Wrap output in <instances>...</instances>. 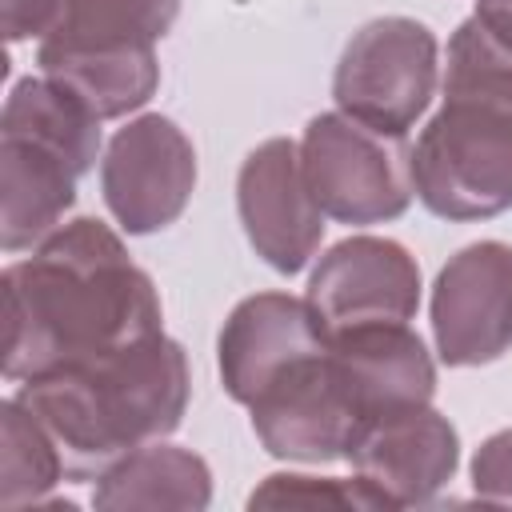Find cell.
Instances as JSON below:
<instances>
[{"label": "cell", "instance_id": "19", "mask_svg": "<svg viewBox=\"0 0 512 512\" xmlns=\"http://www.w3.org/2000/svg\"><path fill=\"white\" fill-rule=\"evenodd\" d=\"M248 508H392V504L364 476L340 480V476L276 472L248 496Z\"/></svg>", "mask_w": 512, "mask_h": 512}, {"label": "cell", "instance_id": "1", "mask_svg": "<svg viewBox=\"0 0 512 512\" xmlns=\"http://www.w3.org/2000/svg\"><path fill=\"white\" fill-rule=\"evenodd\" d=\"M4 320L12 384L164 332L152 276L96 216L60 224L28 260L4 268Z\"/></svg>", "mask_w": 512, "mask_h": 512}, {"label": "cell", "instance_id": "8", "mask_svg": "<svg viewBox=\"0 0 512 512\" xmlns=\"http://www.w3.org/2000/svg\"><path fill=\"white\" fill-rule=\"evenodd\" d=\"M432 340L448 368L492 364L512 348V244L476 240L432 284Z\"/></svg>", "mask_w": 512, "mask_h": 512}, {"label": "cell", "instance_id": "16", "mask_svg": "<svg viewBox=\"0 0 512 512\" xmlns=\"http://www.w3.org/2000/svg\"><path fill=\"white\" fill-rule=\"evenodd\" d=\"M212 504V468L192 448L144 444L96 476L92 508L128 512V508H184L200 512Z\"/></svg>", "mask_w": 512, "mask_h": 512}, {"label": "cell", "instance_id": "18", "mask_svg": "<svg viewBox=\"0 0 512 512\" xmlns=\"http://www.w3.org/2000/svg\"><path fill=\"white\" fill-rule=\"evenodd\" d=\"M64 456L48 428L12 396L0 404V504H40L64 480Z\"/></svg>", "mask_w": 512, "mask_h": 512}, {"label": "cell", "instance_id": "6", "mask_svg": "<svg viewBox=\"0 0 512 512\" xmlns=\"http://www.w3.org/2000/svg\"><path fill=\"white\" fill-rule=\"evenodd\" d=\"M248 412L264 452L296 464L348 460V448L368 424L332 348L296 360L248 404Z\"/></svg>", "mask_w": 512, "mask_h": 512}, {"label": "cell", "instance_id": "5", "mask_svg": "<svg viewBox=\"0 0 512 512\" xmlns=\"http://www.w3.org/2000/svg\"><path fill=\"white\" fill-rule=\"evenodd\" d=\"M440 84V44L412 16H376L340 52L332 100L360 124L408 136Z\"/></svg>", "mask_w": 512, "mask_h": 512}, {"label": "cell", "instance_id": "4", "mask_svg": "<svg viewBox=\"0 0 512 512\" xmlns=\"http://www.w3.org/2000/svg\"><path fill=\"white\" fill-rule=\"evenodd\" d=\"M300 156L320 212L340 224H388L416 196L408 140L360 124L340 108L308 120Z\"/></svg>", "mask_w": 512, "mask_h": 512}, {"label": "cell", "instance_id": "12", "mask_svg": "<svg viewBox=\"0 0 512 512\" xmlns=\"http://www.w3.org/2000/svg\"><path fill=\"white\" fill-rule=\"evenodd\" d=\"M348 460L392 508H412L436 500V492L456 476L460 436L432 404L400 408L364 424Z\"/></svg>", "mask_w": 512, "mask_h": 512}, {"label": "cell", "instance_id": "15", "mask_svg": "<svg viewBox=\"0 0 512 512\" xmlns=\"http://www.w3.org/2000/svg\"><path fill=\"white\" fill-rule=\"evenodd\" d=\"M40 76L68 88L96 120H120L144 108L160 88L156 48H36Z\"/></svg>", "mask_w": 512, "mask_h": 512}, {"label": "cell", "instance_id": "9", "mask_svg": "<svg viewBox=\"0 0 512 512\" xmlns=\"http://www.w3.org/2000/svg\"><path fill=\"white\" fill-rule=\"evenodd\" d=\"M236 208L256 256L292 276L308 268L324 240V212L308 188L300 144L272 136L256 144L236 176Z\"/></svg>", "mask_w": 512, "mask_h": 512}, {"label": "cell", "instance_id": "20", "mask_svg": "<svg viewBox=\"0 0 512 512\" xmlns=\"http://www.w3.org/2000/svg\"><path fill=\"white\" fill-rule=\"evenodd\" d=\"M472 492L488 504H512V428L492 432L472 456Z\"/></svg>", "mask_w": 512, "mask_h": 512}, {"label": "cell", "instance_id": "7", "mask_svg": "<svg viewBox=\"0 0 512 512\" xmlns=\"http://www.w3.org/2000/svg\"><path fill=\"white\" fill-rule=\"evenodd\" d=\"M196 188V148L184 128L160 112H144L112 132L100 156V192L128 236L176 224Z\"/></svg>", "mask_w": 512, "mask_h": 512}, {"label": "cell", "instance_id": "10", "mask_svg": "<svg viewBox=\"0 0 512 512\" xmlns=\"http://www.w3.org/2000/svg\"><path fill=\"white\" fill-rule=\"evenodd\" d=\"M308 304L328 336L360 324H408L420 308V264L400 240L348 236L316 260Z\"/></svg>", "mask_w": 512, "mask_h": 512}, {"label": "cell", "instance_id": "14", "mask_svg": "<svg viewBox=\"0 0 512 512\" xmlns=\"http://www.w3.org/2000/svg\"><path fill=\"white\" fill-rule=\"evenodd\" d=\"M328 348L364 412V420H380L400 408L432 404L436 396V364L424 340L408 324H360L328 336Z\"/></svg>", "mask_w": 512, "mask_h": 512}, {"label": "cell", "instance_id": "2", "mask_svg": "<svg viewBox=\"0 0 512 512\" xmlns=\"http://www.w3.org/2000/svg\"><path fill=\"white\" fill-rule=\"evenodd\" d=\"M192 392L188 352L156 332L104 356L20 380L16 400L48 428L68 480H96L128 452L180 428Z\"/></svg>", "mask_w": 512, "mask_h": 512}, {"label": "cell", "instance_id": "22", "mask_svg": "<svg viewBox=\"0 0 512 512\" xmlns=\"http://www.w3.org/2000/svg\"><path fill=\"white\" fill-rule=\"evenodd\" d=\"M476 16L500 32L504 40H512V0H476Z\"/></svg>", "mask_w": 512, "mask_h": 512}, {"label": "cell", "instance_id": "17", "mask_svg": "<svg viewBox=\"0 0 512 512\" xmlns=\"http://www.w3.org/2000/svg\"><path fill=\"white\" fill-rule=\"evenodd\" d=\"M180 0H60L40 44L56 48H156L172 32Z\"/></svg>", "mask_w": 512, "mask_h": 512}, {"label": "cell", "instance_id": "21", "mask_svg": "<svg viewBox=\"0 0 512 512\" xmlns=\"http://www.w3.org/2000/svg\"><path fill=\"white\" fill-rule=\"evenodd\" d=\"M60 16V0H4V36L20 44L28 36H48Z\"/></svg>", "mask_w": 512, "mask_h": 512}, {"label": "cell", "instance_id": "3", "mask_svg": "<svg viewBox=\"0 0 512 512\" xmlns=\"http://www.w3.org/2000/svg\"><path fill=\"white\" fill-rule=\"evenodd\" d=\"M420 204L440 220L512 208V40L476 12L448 40L444 100L412 148Z\"/></svg>", "mask_w": 512, "mask_h": 512}, {"label": "cell", "instance_id": "13", "mask_svg": "<svg viewBox=\"0 0 512 512\" xmlns=\"http://www.w3.org/2000/svg\"><path fill=\"white\" fill-rule=\"evenodd\" d=\"M68 144L0 124V244L4 252L36 248L60 228L64 212L76 204V180L88 172Z\"/></svg>", "mask_w": 512, "mask_h": 512}, {"label": "cell", "instance_id": "11", "mask_svg": "<svg viewBox=\"0 0 512 512\" xmlns=\"http://www.w3.org/2000/svg\"><path fill=\"white\" fill-rule=\"evenodd\" d=\"M328 348V328L308 304V296L288 292H256L244 296L216 340L220 384L236 404H252L276 376H284L296 360Z\"/></svg>", "mask_w": 512, "mask_h": 512}]
</instances>
